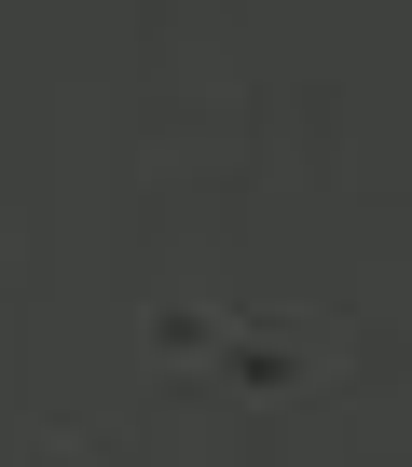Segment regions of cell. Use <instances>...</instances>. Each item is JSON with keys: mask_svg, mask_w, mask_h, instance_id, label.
<instances>
[{"mask_svg": "<svg viewBox=\"0 0 412 467\" xmlns=\"http://www.w3.org/2000/svg\"><path fill=\"white\" fill-rule=\"evenodd\" d=\"M206 344H221V303H151V358L206 371Z\"/></svg>", "mask_w": 412, "mask_h": 467, "instance_id": "cell-2", "label": "cell"}, {"mask_svg": "<svg viewBox=\"0 0 412 467\" xmlns=\"http://www.w3.org/2000/svg\"><path fill=\"white\" fill-rule=\"evenodd\" d=\"M42 467H124V453H110V440H83V426H56V440H42Z\"/></svg>", "mask_w": 412, "mask_h": 467, "instance_id": "cell-3", "label": "cell"}, {"mask_svg": "<svg viewBox=\"0 0 412 467\" xmlns=\"http://www.w3.org/2000/svg\"><path fill=\"white\" fill-rule=\"evenodd\" d=\"M330 317H221V344H206V371L221 385H248V399H275V385H316L330 358Z\"/></svg>", "mask_w": 412, "mask_h": 467, "instance_id": "cell-1", "label": "cell"}]
</instances>
